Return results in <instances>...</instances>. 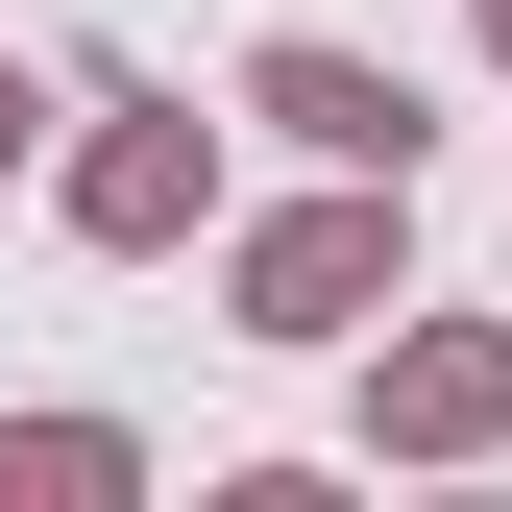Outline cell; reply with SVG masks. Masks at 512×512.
Returning a JSON list of instances; mask_svg holds the SVG:
<instances>
[{
  "mask_svg": "<svg viewBox=\"0 0 512 512\" xmlns=\"http://www.w3.org/2000/svg\"><path fill=\"white\" fill-rule=\"evenodd\" d=\"M512 439V317H415L366 366V464H488Z\"/></svg>",
  "mask_w": 512,
  "mask_h": 512,
  "instance_id": "277c9868",
  "label": "cell"
},
{
  "mask_svg": "<svg viewBox=\"0 0 512 512\" xmlns=\"http://www.w3.org/2000/svg\"><path fill=\"white\" fill-rule=\"evenodd\" d=\"M196 220H220V122L122 74V98H98V147H74V244H122V269H147V244H196Z\"/></svg>",
  "mask_w": 512,
  "mask_h": 512,
  "instance_id": "7a4b0ae2",
  "label": "cell"
},
{
  "mask_svg": "<svg viewBox=\"0 0 512 512\" xmlns=\"http://www.w3.org/2000/svg\"><path fill=\"white\" fill-rule=\"evenodd\" d=\"M244 122H269L293 171H415L439 122H415V74H366V49H317V25H269L244 49Z\"/></svg>",
  "mask_w": 512,
  "mask_h": 512,
  "instance_id": "3957f363",
  "label": "cell"
},
{
  "mask_svg": "<svg viewBox=\"0 0 512 512\" xmlns=\"http://www.w3.org/2000/svg\"><path fill=\"white\" fill-rule=\"evenodd\" d=\"M122 488H147L122 415H0V512H122Z\"/></svg>",
  "mask_w": 512,
  "mask_h": 512,
  "instance_id": "5b68a950",
  "label": "cell"
},
{
  "mask_svg": "<svg viewBox=\"0 0 512 512\" xmlns=\"http://www.w3.org/2000/svg\"><path fill=\"white\" fill-rule=\"evenodd\" d=\"M25 147H49V74H25V49H0V171H25Z\"/></svg>",
  "mask_w": 512,
  "mask_h": 512,
  "instance_id": "8992f818",
  "label": "cell"
},
{
  "mask_svg": "<svg viewBox=\"0 0 512 512\" xmlns=\"http://www.w3.org/2000/svg\"><path fill=\"white\" fill-rule=\"evenodd\" d=\"M220 293H244V342H366V317H415V171H317L293 220L220 244Z\"/></svg>",
  "mask_w": 512,
  "mask_h": 512,
  "instance_id": "6da1fadb",
  "label": "cell"
},
{
  "mask_svg": "<svg viewBox=\"0 0 512 512\" xmlns=\"http://www.w3.org/2000/svg\"><path fill=\"white\" fill-rule=\"evenodd\" d=\"M464 25H488V74H512V0H464Z\"/></svg>",
  "mask_w": 512,
  "mask_h": 512,
  "instance_id": "52a82bcc",
  "label": "cell"
}]
</instances>
